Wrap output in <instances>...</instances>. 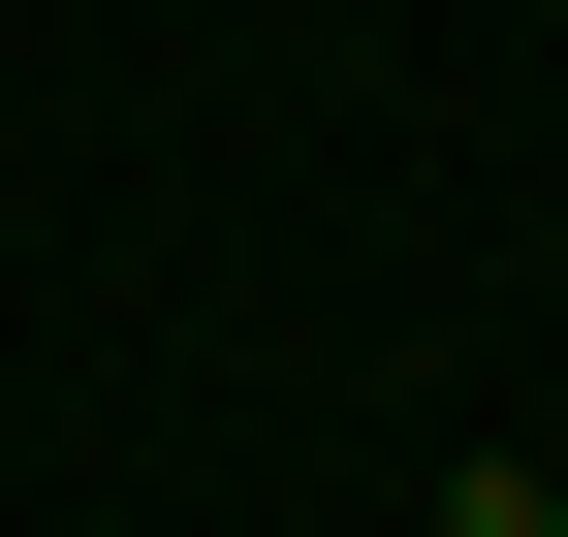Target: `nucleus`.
<instances>
[{
	"label": "nucleus",
	"instance_id": "nucleus-1",
	"mask_svg": "<svg viewBox=\"0 0 568 537\" xmlns=\"http://www.w3.org/2000/svg\"><path fill=\"white\" fill-rule=\"evenodd\" d=\"M443 537H568V506H537V475H506V443H474V475H443Z\"/></svg>",
	"mask_w": 568,
	"mask_h": 537
}]
</instances>
